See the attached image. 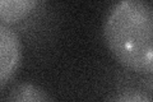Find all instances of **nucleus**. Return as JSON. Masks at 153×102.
<instances>
[{"label":"nucleus","instance_id":"nucleus-1","mask_svg":"<svg viewBox=\"0 0 153 102\" xmlns=\"http://www.w3.org/2000/svg\"><path fill=\"white\" fill-rule=\"evenodd\" d=\"M103 38L125 69L140 75L153 73V5L144 0H123L110 9Z\"/></svg>","mask_w":153,"mask_h":102},{"label":"nucleus","instance_id":"nucleus-2","mask_svg":"<svg viewBox=\"0 0 153 102\" xmlns=\"http://www.w3.org/2000/svg\"><path fill=\"white\" fill-rule=\"evenodd\" d=\"M22 59V45L12 27L0 24V86L5 88L16 74Z\"/></svg>","mask_w":153,"mask_h":102},{"label":"nucleus","instance_id":"nucleus-3","mask_svg":"<svg viewBox=\"0 0 153 102\" xmlns=\"http://www.w3.org/2000/svg\"><path fill=\"white\" fill-rule=\"evenodd\" d=\"M40 3L36 0H1L0 1V19L1 24L10 27L19 23L36 10Z\"/></svg>","mask_w":153,"mask_h":102},{"label":"nucleus","instance_id":"nucleus-4","mask_svg":"<svg viewBox=\"0 0 153 102\" xmlns=\"http://www.w3.org/2000/svg\"><path fill=\"white\" fill-rule=\"evenodd\" d=\"M3 102H54V100L38 84L21 82L7 92Z\"/></svg>","mask_w":153,"mask_h":102},{"label":"nucleus","instance_id":"nucleus-5","mask_svg":"<svg viewBox=\"0 0 153 102\" xmlns=\"http://www.w3.org/2000/svg\"><path fill=\"white\" fill-rule=\"evenodd\" d=\"M110 102H153V97L140 89H124L116 93Z\"/></svg>","mask_w":153,"mask_h":102},{"label":"nucleus","instance_id":"nucleus-6","mask_svg":"<svg viewBox=\"0 0 153 102\" xmlns=\"http://www.w3.org/2000/svg\"><path fill=\"white\" fill-rule=\"evenodd\" d=\"M144 84L147 87V89L149 91V92H147V93H149L153 97V73L152 74L144 75Z\"/></svg>","mask_w":153,"mask_h":102}]
</instances>
